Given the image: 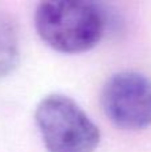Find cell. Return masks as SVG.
I'll return each instance as SVG.
<instances>
[{"mask_svg": "<svg viewBox=\"0 0 151 152\" xmlns=\"http://www.w3.org/2000/svg\"><path fill=\"white\" fill-rule=\"evenodd\" d=\"M19 61L18 34L8 20L0 21V77L8 75Z\"/></svg>", "mask_w": 151, "mask_h": 152, "instance_id": "4", "label": "cell"}, {"mask_svg": "<svg viewBox=\"0 0 151 152\" xmlns=\"http://www.w3.org/2000/svg\"><path fill=\"white\" fill-rule=\"evenodd\" d=\"M35 28L40 39L62 53H82L103 37L106 16L91 1H43L35 12Z\"/></svg>", "mask_w": 151, "mask_h": 152, "instance_id": "1", "label": "cell"}, {"mask_svg": "<svg viewBox=\"0 0 151 152\" xmlns=\"http://www.w3.org/2000/svg\"><path fill=\"white\" fill-rule=\"evenodd\" d=\"M35 121L48 152H95L100 143L99 127L66 95L52 94L42 99Z\"/></svg>", "mask_w": 151, "mask_h": 152, "instance_id": "2", "label": "cell"}, {"mask_svg": "<svg viewBox=\"0 0 151 152\" xmlns=\"http://www.w3.org/2000/svg\"><path fill=\"white\" fill-rule=\"evenodd\" d=\"M100 103L117 127L130 131L151 126V79L136 71H122L107 79Z\"/></svg>", "mask_w": 151, "mask_h": 152, "instance_id": "3", "label": "cell"}]
</instances>
